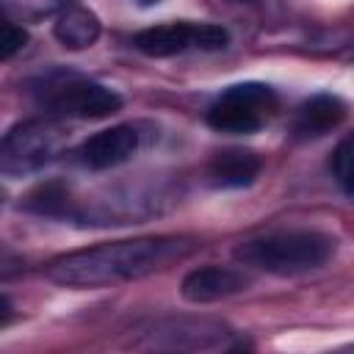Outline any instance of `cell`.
<instances>
[{"label":"cell","mask_w":354,"mask_h":354,"mask_svg":"<svg viewBox=\"0 0 354 354\" xmlns=\"http://www.w3.org/2000/svg\"><path fill=\"white\" fill-rule=\"evenodd\" d=\"M100 17L86 6H72L58 14L53 25V36L66 50H86L100 39Z\"/></svg>","instance_id":"cell-11"},{"label":"cell","mask_w":354,"mask_h":354,"mask_svg":"<svg viewBox=\"0 0 354 354\" xmlns=\"http://www.w3.org/2000/svg\"><path fill=\"white\" fill-rule=\"evenodd\" d=\"M69 205V194L66 188L50 183V185H41L36 188L30 196H28V207L36 210V213H47V216H55V213H64Z\"/></svg>","instance_id":"cell-13"},{"label":"cell","mask_w":354,"mask_h":354,"mask_svg":"<svg viewBox=\"0 0 354 354\" xmlns=\"http://www.w3.org/2000/svg\"><path fill=\"white\" fill-rule=\"evenodd\" d=\"M196 249L191 238H133L77 249L55 257L47 266V277L66 288H105L130 279L149 277Z\"/></svg>","instance_id":"cell-1"},{"label":"cell","mask_w":354,"mask_h":354,"mask_svg":"<svg viewBox=\"0 0 354 354\" xmlns=\"http://www.w3.org/2000/svg\"><path fill=\"white\" fill-rule=\"evenodd\" d=\"M337 241L318 230H288L249 238L235 246V260L274 277H296L321 268L332 260Z\"/></svg>","instance_id":"cell-2"},{"label":"cell","mask_w":354,"mask_h":354,"mask_svg":"<svg viewBox=\"0 0 354 354\" xmlns=\"http://www.w3.org/2000/svg\"><path fill=\"white\" fill-rule=\"evenodd\" d=\"M28 44V30L25 28H19V25H14V22H6L3 25V61H8L14 53H19L22 47Z\"/></svg>","instance_id":"cell-14"},{"label":"cell","mask_w":354,"mask_h":354,"mask_svg":"<svg viewBox=\"0 0 354 354\" xmlns=\"http://www.w3.org/2000/svg\"><path fill=\"white\" fill-rule=\"evenodd\" d=\"M343 119H346V105L340 97L315 94L296 108L290 130L296 138H318V136H326L329 130H335Z\"/></svg>","instance_id":"cell-10"},{"label":"cell","mask_w":354,"mask_h":354,"mask_svg":"<svg viewBox=\"0 0 354 354\" xmlns=\"http://www.w3.org/2000/svg\"><path fill=\"white\" fill-rule=\"evenodd\" d=\"M138 3H144V6H149V3H158V0H138Z\"/></svg>","instance_id":"cell-15"},{"label":"cell","mask_w":354,"mask_h":354,"mask_svg":"<svg viewBox=\"0 0 354 354\" xmlns=\"http://www.w3.org/2000/svg\"><path fill=\"white\" fill-rule=\"evenodd\" d=\"M263 171V158L254 149H221L207 160V183L213 188H246Z\"/></svg>","instance_id":"cell-9"},{"label":"cell","mask_w":354,"mask_h":354,"mask_svg":"<svg viewBox=\"0 0 354 354\" xmlns=\"http://www.w3.org/2000/svg\"><path fill=\"white\" fill-rule=\"evenodd\" d=\"M252 285V277L232 266H202L183 277L180 293L191 304H210L218 299H230Z\"/></svg>","instance_id":"cell-7"},{"label":"cell","mask_w":354,"mask_h":354,"mask_svg":"<svg viewBox=\"0 0 354 354\" xmlns=\"http://www.w3.org/2000/svg\"><path fill=\"white\" fill-rule=\"evenodd\" d=\"M332 171L337 185L354 196V133H348L346 138H340V144L332 152Z\"/></svg>","instance_id":"cell-12"},{"label":"cell","mask_w":354,"mask_h":354,"mask_svg":"<svg viewBox=\"0 0 354 354\" xmlns=\"http://www.w3.org/2000/svg\"><path fill=\"white\" fill-rule=\"evenodd\" d=\"M230 44V33L213 22H166L133 36V47L149 58L180 55L191 47L196 50H224Z\"/></svg>","instance_id":"cell-4"},{"label":"cell","mask_w":354,"mask_h":354,"mask_svg":"<svg viewBox=\"0 0 354 354\" xmlns=\"http://www.w3.org/2000/svg\"><path fill=\"white\" fill-rule=\"evenodd\" d=\"M58 149V130L50 122L30 119L14 124L3 136L0 166L6 174H28L53 160Z\"/></svg>","instance_id":"cell-6"},{"label":"cell","mask_w":354,"mask_h":354,"mask_svg":"<svg viewBox=\"0 0 354 354\" xmlns=\"http://www.w3.org/2000/svg\"><path fill=\"white\" fill-rule=\"evenodd\" d=\"M44 105L58 116L102 119L122 111V97L102 83L86 80V77H66L58 83H47Z\"/></svg>","instance_id":"cell-5"},{"label":"cell","mask_w":354,"mask_h":354,"mask_svg":"<svg viewBox=\"0 0 354 354\" xmlns=\"http://www.w3.org/2000/svg\"><path fill=\"white\" fill-rule=\"evenodd\" d=\"M141 147V133L136 124H113L108 130L94 133L91 138L83 141L80 147V163L102 171V169H113L124 160H130Z\"/></svg>","instance_id":"cell-8"},{"label":"cell","mask_w":354,"mask_h":354,"mask_svg":"<svg viewBox=\"0 0 354 354\" xmlns=\"http://www.w3.org/2000/svg\"><path fill=\"white\" fill-rule=\"evenodd\" d=\"M279 108V100L266 83H235L224 88L205 111V122L218 133H257Z\"/></svg>","instance_id":"cell-3"}]
</instances>
